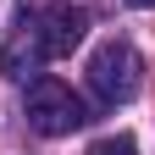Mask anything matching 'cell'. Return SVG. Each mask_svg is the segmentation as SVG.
<instances>
[{"label":"cell","mask_w":155,"mask_h":155,"mask_svg":"<svg viewBox=\"0 0 155 155\" xmlns=\"http://www.w3.org/2000/svg\"><path fill=\"white\" fill-rule=\"evenodd\" d=\"M139 83H144V61H139V50H133L127 39H105V45L89 55V89L100 94V100L122 105V100L139 94Z\"/></svg>","instance_id":"obj_1"},{"label":"cell","mask_w":155,"mask_h":155,"mask_svg":"<svg viewBox=\"0 0 155 155\" xmlns=\"http://www.w3.org/2000/svg\"><path fill=\"white\" fill-rule=\"evenodd\" d=\"M83 122H89V111H83V100H78L61 78H39V83L28 89V127L33 133L61 139V133L83 127Z\"/></svg>","instance_id":"obj_2"},{"label":"cell","mask_w":155,"mask_h":155,"mask_svg":"<svg viewBox=\"0 0 155 155\" xmlns=\"http://www.w3.org/2000/svg\"><path fill=\"white\" fill-rule=\"evenodd\" d=\"M45 61H50V50H45V39H39V22H28V17H22V22L11 28V39L0 45V72L22 83V78L39 72Z\"/></svg>","instance_id":"obj_3"},{"label":"cell","mask_w":155,"mask_h":155,"mask_svg":"<svg viewBox=\"0 0 155 155\" xmlns=\"http://www.w3.org/2000/svg\"><path fill=\"white\" fill-rule=\"evenodd\" d=\"M83 33H89V11H78V6H50L45 11V28H39V39H45L50 55H67Z\"/></svg>","instance_id":"obj_4"},{"label":"cell","mask_w":155,"mask_h":155,"mask_svg":"<svg viewBox=\"0 0 155 155\" xmlns=\"http://www.w3.org/2000/svg\"><path fill=\"white\" fill-rule=\"evenodd\" d=\"M89 155H139V144H133L127 133H111V139H100V144H94Z\"/></svg>","instance_id":"obj_5"},{"label":"cell","mask_w":155,"mask_h":155,"mask_svg":"<svg viewBox=\"0 0 155 155\" xmlns=\"http://www.w3.org/2000/svg\"><path fill=\"white\" fill-rule=\"evenodd\" d=\"M127 6H155V0H127Z\"/></svg>","instance_id":"obj_6"}]
</instances>
